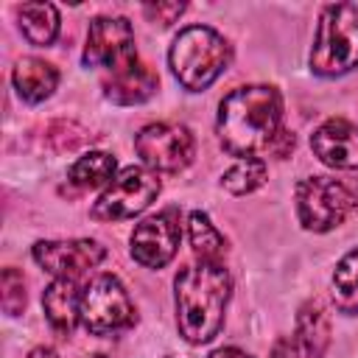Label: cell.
<instances>
[{
    "label": "cell",
    "mask_w": 358,
    "mask_h": 358,
    "mask_svg": "<svg viewBox=\"0 0 358 358\" xmlns=\"http://www.w3.org/2000/svg\"><path fill=\"white\" fill-rule=\"evenodd\" d=\"M42 308H45L50 327L62 336H70L76 322H81V294L76 288V280L56 277L42 291Z\"/></svg>",
    "instance_id": "obj_13"
},
{
    "label": "cell",
    "mask_w": 358,
    "mask_h": 358,
    "mask_svg": "<svg viewBox=\"0 0 358 358\" xmlns=\"http://www.w3.org/2000/svg\"><path fill=\"white\" fill-rule=\"evenodd\" d=\"M185 11V3H151V6H143V14L151 20V22H159V25H171L182 17Z\"/></svg>",
    "instance_id": "obj_23"
},
{
    "label": "cell",
    "mask_w": 358,
    "mask_h": 358,
    "mask_svg": "<svg viewBox=\"0 0 358 358\" xmlns=\"http://www.w3.org/2000/svg\"><path fill=\"white\" fill-rule=\"evenodd\" d=\"M282 98L268 84H249L232 90L218 106V140L227 154L257 159L268 154L274 137L282 131Z\"/></svg>",
    "instance_id": "obj_1"
},
{
    "label": "cell",
    "mask_w": 358,
    "mask_h": 358,
    "mask_svg": "<svg viewBox=\"0 0 358 358\" xmlns=\"http://www.w3.org/2000/svg\"><path fill=\"white\" fill-rule=\"evenodd\" d=\"M268 176V168L263 159H238L224 176H221V185L235 193V196H243V193H252L257 190Z\"/></svg>",
    "instance_id": "obj_21"
},
{
    "label": "cell",
    "mask_w": 358,
    "mask_h": 358,
    "mask_svg": "<svg viewBox=\"0 0 358 358\" xmlns=\"http://www.w3.org/2000/svg\"><path fill=\"white\" fill-rule=\"evenodd\" d=\"M20 14V28L25 39L36 48H45L56 39L59 34V11L53 3H22L17 8Z\"/></svg>",
    "instance_id": "obj_17"
},
{
    "label": "cell",
    "mask_w": 358,
    "mask_h": 358,
    "mask_svg": "<svg viewBox=\"0 0 358 358\" xmlns=\"http://www.w3.org/2000/svg\"><path fill=\"white\" fill-rule=\"evenodd\" d=\"M81 62L87 67H103L109 76H117L134 67L140 59L134 50L131 22L126 17H95L87 31Z\"/></svg>",
    "instance_id": "obj_7"
},
{
    "label": "cell",
    "mask_w": 358,
    "mask_h": 358,
    "mask_svg": "<svg viewBox=\"0 0 358 358\" xmlns=\"http://www.w3.org/2000/svg\"><path fill=\"white\" fill-rule=\"evenodd\" d=\"M134 148L145 168L159 173H179L190 165L196 154V140L187 126L179 123H151L134 137Z\"/></svg>",
    "instance_id": "obj_9"
},
{
    "label": "cell",
    "mask_w": 358,
    "mask_h": 358,
    "mask_svg": "<svg viewBox=\"0 0 358 358\" xmlns=\"http://www.w3.org/2000/svg\"><path fill=\"white\" fill-rule=\"evenodd\" d=\"M352 67H358V6H324L310 48V70L316 76L336 78Z\"/></svg>",
    "instance_id": "obj_4"
},
{
    "label": "cell",
    "mask_w": 358,
    "mask_h": 358,
    "mask_svg": "<svg viewBox=\"0 0 358 358\" xmlns=\"http://www.w3.org/2000/svg\"><path fill=\"white\" fill-rule=\"evenodd\" d=\"M67 179L76 187H103L112 185L115 179V157L103 154V151H90L84 157H78L73 162V168L67 171Z\"/></svg>",
    "instance_id": "obj_19"
},
{
    "label": "cell",
    "mask_w": 358,
    "mask_h": 358,
    "mask_svg": "<svg viewBox=\"0 0 358 358\" xmlns=\"http://www.w3.org/2000/svg\"><path fill=\"white\" fill-rule=\"evenodd\" d=\"M310 148L330 168L358 171V126L341 117L322 123L310 134Z\"/></svg>",
    "instance_id": "obj_12"
},
{
    "label": "cell",
    "mask_w": 358,
    "mask_h": 358,
    "mask_svg": "<svg viewBox=\"0 0 358 358\" xmlns=\"http://www.w3.org/2000/svg\"><path fill=\"white\" fill-rule=\"evenodd\" d=\"M81 324L92 336H106L134 324V305L117 277L101 274L81 291Z\"/></svg>",
    "instance_id": "obj_6"
},
{
    "label": "cell",
    "mask_w": 358,
    "mask_h": 358,
    "mask_svg": "<svg viewBox=\"0 0 358 358\" xmlns=\"http://www.w3.org/2000/svg\"><path fill=\"white\" fill-rule=\"evenodd\" d=\"M179 213L162 210L151 218H143L131 232V257L145 268H162L173 260L179 249Z\"/></svg>",
    "instance_id": "obj_10"
},
{
    "label": "cell",
    "mask_w": 358,
    "mask_h": 358,
    "mask_svg": "<svg viewBox=\"0 0 358 358\" xmlns=\"http://www.w3.org/2000/svg\"><path fill=\"white\" fill-rule=\"evenodd\" d=\"M157 87H159L157 73L143 62H137L134 67H129L117 76H109V81L103 84L106 98L120 106H134V103L148 101L157 92Z\"/></svg>",
    "instance_id": "obj_14"
},
{
    "label": "cell",
    "mask_w": 358,
    "mask_h": 358,
    "mask_svg": "<svg viewBox=\"0 0 358 358\" xmlns=\"http://www.w3.org/2000/svg\"><path fill=\"white\" fill-rule=\"evenodd\" d=\"M333 299L344 313H358V249L347 252L333 271Z\"/></svg>",
    "instance_id": "obj_20"
},
{
    "label": "cell",
    "mask_w": 358,
    "mask_h": 358,
    "mask_svg": "<svg viewBox=\"0 0 358 358\" xmlns=\"http://www.w3.org/2000/svg\"><path fill=\"white\" fill-rule=\"evenodd\" d=\"M176 324L185 341L207 344L224 327L229 302V274L221 263H193L176 274Z\"/></svg>",
    "instance_id": "obj_2"
},
{
    "label": "cell",
    "mask_w": 358,
    "mask_h": 358,
    "mask_svg": "<svg viewBox=\"0 0 358 358\" xmlns=\"http://www.w3.org/2000/svg\"><path fill=\"white\" fill-rule=\"evenodd\" d=\"M90 358H103V355H90Z\"/></svg>",
    "instance_id": "obj_26"
},
{
    "label": "cell",
    "mask_w": 358,
    "mask_h": 358,
    "mask_svg": "<svg viewBox=\"0 0 358 358\" xmlns=\"http://www.w3.org/2000/svg\"><path fill=\"white\" fill-rule=\"evenodd\" d=\"M11 78H14L17 95H20L25 103H42L45 98L53 95V90H56V84H59L56 67L48 64V62H42V59H34V56L20 59Z\"/></svg>",
    "instance_id": "obj_16"
},
{
    "label": "cell",
    "mask_w": 358,
    "mask_h": 358,
    "mask_svg": "<svg viewBox=\"0 0 358 358\" xmlns=\"http://www.w3.org/2000/svg\"><path fill=\"white\" fill-rule=\"evenodd\" d=\"M210 358H252V355H246V352L238 350V347H221V350H215Z\"/></svg>",
    "instance_id": "obj_24"
},
{
    "label": "cell",
    "mask_w": 358,
    "mask_h": 358,
    "mask_svg": "<svg viewBox=\"0 0 358 358\" xmlns=\"http://www.w3.org/2000/svg\"><path fill=\"white\" fill-rule=\"evenodd\" d=\"M358 207V185L336 176H308L296 185V213L305 229L327 232Z\"/></svg>",
    "instance_id": "obj_5"
},
{
    "label": "cell",
    "mask_w": 358,
    "mask_h": 358,
    "mask_svg": "<svg viewBox=\"0 0 358 358\" xmlns=\"http://www.w3.org/2000/svg\"><path fill=\"white\" fill-rule=\"evenodd\" d=\"M330 344V322L322 305L308 302L296 313V327H294V350L299 358H322Z\"/></svg>",
    "instance_id": "obj_15"
},
{
    "label": "cell",
    "mask_w": 358,
    "mask_h": 358,
    "mask_svg": "<svg viewBox=\"0 0 358 358\" xmlns=\"http://www.w3.org/2000/svg\"><path fill=\"white\" fill-rule=\"evenodd\" d=\"M103 257H106V249L90 238L34 243V260L53 277H64V280H76L87 268H95Z\"/></svg>",
    "instance_id": "obj_11"
},
{
    "label": "cell",
    "mask_w": 358,
    "mask_h": 358,
    "mask_svg": "<svg viewBox=\"0 0 358 358\" xmlns=\"http://www.w3.org/2000/svg\"><path fill=\"white\" fill-rule=\"evenodd\" d=\"M187 235H190V246L196 252L199 260L204 263H221L224 252H227V243H224V235L215 229V224L207 218V213L196 210L190 213L187 218Z\"/></svg>",
    "instance_id": "obj_18"
},
{
    "label": "cell",
    "mask_w": 358,
    "mask_h": 358,
    "mask_svg": "<svg viewBox=\"0 0 358 358\" xmlns=\"http://www.w3.org/2000/svg\"><path fill=\"white\" fill-rule=\"evenodd\" d=\"M28 358H56V352H53L50 347H36V350H34Z\"/></svg>",
    "instance_id": "obj_25"
},
{
    "label": "cell",
    "mask_w": 358,
    "mask_h": 358,
    "mask_svg": "<svg viewBox=\"0 0 358 358\" xmlns=\"http://www.w3.org/2000/svg\"><path fill=\"white\" fill-rule=\"evenodd\" d=\"M25 308V282L17 268L3 271V310L8 316H17Z\"/></svg>",
    "instance_id": "obj_22"
},
{
    "label": "cell",
    "mask_w": 358,
    "mask_h": 358,
    "mask_svg": "<svg viewBox=\"0 0 358 358\" xmlns=\"http://www.w3.org/2000/svg\"><path fill=\"white\" fill-rule=\"evenodd\" d=\"M229 42L207 25H190L179 31L168 50V62L176 81L190 92L207 90L229 67Z\"/></svg>",
    "instance_id": "obj_3"
},
{
    "label": "cell",
    "mask_w": 358,
    "mask_h": 358,
    "mask_svg": "<svg viewBox=\"0 0 358 358\" xmlns=\"http://www.w3.org/2000/svg\"><path fill=\"white\" fill-rule=\"evenodd\" d=\"M157 193H159L157 173H151L148 168H140V165H129L101 193V199L92 204L90 215L95 221H123V218L143 213L157 199Z\"/></svg>",
    "instance_id": "obj_8"
}]
</instances>
